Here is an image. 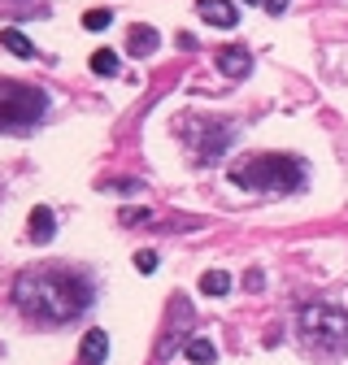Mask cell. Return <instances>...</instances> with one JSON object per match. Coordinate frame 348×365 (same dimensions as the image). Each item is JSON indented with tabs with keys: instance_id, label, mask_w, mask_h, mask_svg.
Instances as JSON below:
<instances>
[{
	"instance_id": "obj_1",
	"label": "cell",
	"mask_w": 348,
	"mask_h": 365,
	"mask_svg": "<svg viewBox=\"0 0 348 365\" xmlns=\"http://www.w3.org/2000/svg\"><path fill=\"white\" fill-rule=\"evenodd\" d=\"M14 300L26 317L57 327V322H70V317H78L92 304V283L66 265H35V269L18 274Z\"/></svg>"
},
{
	"instance_id": "obj_2",
	"label": "cell",
	"mask_w": 348,
	"mask_h": 365,
	"mask_svg": "<svg viewBox=\"0 0 348 365\" xmlns=\"http://www.w3.org/2000/svg\"><path fill=\"white\" fill-rule=\"evenodd\" d=\"M231 182L244 192H261V196H292L304 187V165L296 157H279V153H261L244 165L231 170Z\"/></svg>"
},
{
	"instance_id": "obj_3",
	"label": "cell",
	"mask_w": 348,
	"mask_h": 365,
	"mask_svg": "<svg viewBox=\"0 0 348 365\" xmlns=\"http://www.w3.org/2000/svg\"><path fill=\"white\" fill-rule=\"evenodd\" d=\"M296 327H300V339L318 352H344L348 348V313L339 304H304Z\"/></svg>"
},
{
	"instance_id": "obj_4",
	"label": "cell",
	"mask_w": 348,
	"mask_h": 365,
	"mask_svg": "<svg viewBox=\"0 0 348 365\" xmlns=\"http://www.w3.org/2000/svg\"><path fill=\"white\" fill-rule=\"evenodd\" d=\"M44 109H48V96L39 87L0 78V130H26L44 118Z\"/></svg>"
},
{
	"instance_id": "obj_5",
	"label": "cell",
	"mask_w": 348,
	"mask_h": 365,
	"mask_svg": "<svg viewBox=\"0 0 348 365\" xmlns=\"http://www.w3.org/2000/svg\"><path fill=\"white\" fill-rule=\"evenodd\" d=\"M183 140H188V148H192L196 161H218V157L231 148L235 130H231L227 122H213V118H209V122H205V118H188Z\"/></svg>"
},
{
	"instance_id": "obj_6",
	"label": "cell",
	"mask_w": 348,
	"mask_h": 365,
	"mask_svg": "<svg viewBox=\"0 0 348 365\" xmlns=\"http://www.w3.org/2000/svg\"><path fill=\"white\" fill-rule=\"evenodd\" d=\"M196 14L205 18V22H213V26H235V5H231V0H196Z\"/></svg>"
},
{
	"instance_id": "obj_7",
	"label": "cell",
	"mask_w": 348,
	"mask_h": 365,
	"mask_svg": "<svg viewBox=\"0 0 348 365\" xmlns=\"http://www.w3.org/2000/svg\"><path fill=\"white\" fill-rule=\"evenodd\" d=\"M218 70H222L227 78H244V74L252 70L248 48H222V53H218Z\"/></svg>"
},
{
	"instance_id": "obj_8",
	"label": "cell",
	"mask_w": 348,
	"mask_h": 365,
	"mask_svg": "<svg viewBox=\"0 0 348 365\" xmlns=\"http://www.w3.org/2000/svg\"><path fill=\"white\" fill-rule=\"evenodd\" d=\"M78 356H83V365H101V361L109 356V335H105V331H87Z\"/></svg>"
},
{
	"instance_id": "obj_9",
	"label": "cell",
	"mask_w": 348,
	"mask_h": 365,
	"mask_svg": "<svg viewBox=\"0 0 348 365\" xmlns=\"http://www.w3.org/2000/svg\"><path fill=\"white\" fill-rule=\"evenodd\" d=\"M26 226H31V240H35V244H48V240H53V231H57V222H53V209L35 205V209H31V222H26Z\"/></svg>"
},
{
	"instance_id": "obj_10",
	"label": "cell",
	"mask_w": 348,
	"mask_h": 365,
	"mask_svg": "<svg viewBox=\"0 0 348 365\" xmlns=\"http://www.w3.org/2000/svg\"><path fill=\"white\" fill-rule=\"evenodd\" d=\"M0 43H5L9 53H18V57H35V43L22 31H0Z\"/></svg>"
},
{
	"instance_id": "obj_11",
	"label": "cell",
	"mask_w": 348,
	"mask_h": 365,
	"mask_svg": "<svg viewBox=\"0 0 348 365\" xmlns=\"http://www.w3.org/2000/svg\"><path fill=\"white\" fill-rule=\"evenodd\" d=\"M200 292H205V296H227V292H231V279H227L222 269H209L205 279H200Z\"/></svg>"
},
{
	"instance_id": "obj_12",
	"label": "cell",
	"mask_w": 348,
	"mask_h": 365,
	"mask_svg": "<svg viewBox=\"0 0 348 365\" xmlns=\"http://www.w3.org/2000/svg\"><path fill=\"white\" fill-rule=\"evenodd\" d=\"M157 48V31L153 26H140L135 35H130V53H135V57H148Z\"/></svg>"
},
{
	"instance_id": "obj_13",
	"label": "cell",
	"mask_w": 348,
	"mask_h": 365,
	"mask_svg": "<svg viewBox=\"0 0 348 365\" xmlns=\"http://www.w3.org/2000/svg\"><path fill=\"white\" fill-rule=\"evenodd\" d=\"M188 356H192L196 365H213V356H218V348H213L209 339H188Z\"/></svg>"
},
{
	"instance_id": "obj_14",
	"label": "cell",
	"mask_w": 348,
	"mask_h": 365,
	"mask_svg": "<svg viewBox=\"0 0 348 365\" xmlns=\"http://www.w3.org/2000/svg\"><path fill=\"white\" fill-rule=\"evenodd\" d=\"M92 70L96 74H118V57L109 48H101V53H92Z\"/></svg>"
},
{
	"instance_id": "obj_15",
	"label": "cell",
	"mask_w": 348,
	"mask_h": 365,
	"mask_svg": "<svg viewBox=\"0 0 348 365\" xmlns=\"http://www.w3.org/2000/svg\"><path fill=\"white\" fill-rule=\"evenodd\" d=\"M109 22H113L109 9H87V14H83V26H87V31H105Z\"/></svg>"
},
{
	"instance_id": "obj_16",
	"label": "cell",
	"mask_w": 348,
	"mask_h": 365,
	"mask_svg": "<svg viewBox=\"0 0 348 365\" xmlns=\"http://www.w3.org/2000/svg\"><path fill=\"white\" fill-rule=\"evenodd\" d=\"M135 269H140V274H153V269H157V252H148V248L135 252Z\"/></svg>"
},
{
	"instance_id": "obj_17",
	"label": "cell",
	"mask_w": 348,
	"mask_h": 365,
	"mask_svg": "<svg viewBox=\"0 0 348 365\" xmlns=\"http://www.w3.org/2000/svg\"><path fill=\"white\" fill-rule=\"evenodd\" d=\"M248 5H266L270 14H283V9H287V0H248Z\"/></svg>"
}]
</instances>
